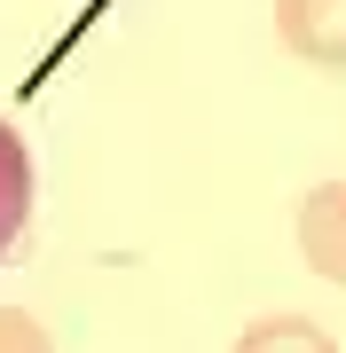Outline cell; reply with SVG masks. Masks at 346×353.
I'll return each mask as SVG.
<instances>
[{
  "label": "cell",
  "instance_id": "cell-1",
  "mask_svg": "<svg viewBox=\"0 0 346 353\" xmlns=\"http://www.w3.org/2000/svg\"><path fill=\"white\" fill-rule=\"evenodd\" d=\"M276 39L315 71H346V0H276Z\"/></svg>",
  "mask_w": 346,
  "mask_h": 353
},
{
  "label": "cell",
  "instance_id": "cell-2",
  "mask_svg": "<svg viewBox=\"0 0 346 353\" xmlns=\"http://www.w3.org/2000/svg\"><path fill=\"white\" fill-rule=\"evenodd\" d=\"M299 259L346 290V181H323L299 196Z\"/></svg>",
  "mask_w": 346,
  "mask_h": 353
},
{
  "label": "cell",
  "instance_id": "cell-3",
  "mask_svg": "<svg viewBox=\"0 0 346 353\" xmlns=\"http://www.w3.org/2000/svg\"><path fill=\"white\" fill-rule=\"evenodd\" d=\"M24 220H32V150H24V134L0 118V259L24 236Z\"/></svg>",
  "mask_w": 346,
  "mask_h": 353
},
{
  "label": "cell",
  "instance_id": "cell-4",
  "mask_svg": "<svg viewBox=\"0 0 346 353\" xmlns=\"http://www.w3.org/2000/svg\"><path fill=\"white\" fill-rule=\"evenodd\" d=\"M229 353H338V338L315 314H260V322H244V338Z\"/></svg>",
  "mask_w": 346,
  "mask_h": 353
},
{
  "label": "cell",
  "instance_id": "cell-5",
  "mask_svg": "<svg viewBox=\"0 0 346 353\" xmlns=\"http://www.w3.org/2000/svg\"><path fill=\"white\" fill-rule=\"evenodd\" d=\"M0 353H55L48 322L24 314V306H0Z\"/></svg>",
  "mask_w": 346,
  "mask_h": 353
}]
</instances>
